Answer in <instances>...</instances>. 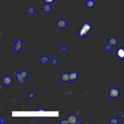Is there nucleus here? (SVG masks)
I'll use <instances>...</instances> for the list:
<instances>
[{
  "mask_svg": "<svg viewBox=\"0 0 124 124\" xmlns=\"http://www.w3.org/2000/svg\"><path fill=\"white\" fill-rule=\"evenodd\" d=\"M94 4H95L94 1L93 0H87L86 3V6L89 8H91L93 7L94 6Z\"/></svg>",
  "mask_w": 124,
  "mask_h": 124,
  "instance_id": "ddd939ff",
  "label": "nucleus"
},
{
  "mask_svg": "<svg viewBox=\"0 0 124 124\" xmlns=\"http://www.w3.org/2000/svg\"><path fill=\"white\" fill-rule=\"evenodd\" d=\"M92 26L91 24L89 22L84 23L78 31V35L80 37H84L87 35V34L91 31L92 30Z\"/></svg>",
  "mask_w": 124,
  "mask_h": 124,
  "instance_id": "f257e3e1",
  "label": "nucleus"
},
{
  "mask_svg": "<svg viewBox=\"0 0 124 124\" xmlns=\"http://www.w3.org/2000/svg\"><path fill=\"white\" fill-rule=\"evenodd\" d=\"M66 24H67V22L66 21L64 20V19H59L58 21H57V26L60 28H64L66 26Z\"/></svg>",
  "mask_w": 124,
  "mask_h": 124,
  "instance_id": "39448f33",
  "label": "nucleus"
},
{
  "mask_svg": "<svg viewBox=\"0 0 124 124\" xmlns=\"http://www.w3.org/2000/svg\"><path fill=\"white\" fill-rule=\"evenodd\" d=\"M29 97L30 98H33V97H34V94H33V93H30L29 94Z\"/></svg>",
  "mask_w": 124,
  "mask_h": 124,
  "instance_id": "b1692460",
  "label": "nucleus"
},
{
  "mask_svg": "<svg viewBox=\"0 0 124 124\" xmlns=\"http://www.w3.org/2000/svg\"><path fill=\"white\" fill-rule=\"evenodd\" d=\"M20 74L21 75V76L23 77V78H26L28 76V73L26 71H22L21 72H20Z\"/></svg>",
  "mask_w": 124,
  "mask_h": 124,
  "instance_id": "f3484780",
  "label": "nucleus"
},
{
  "mask_svg": "<svg viewBox=\"0 0 124 124\" xmlns=\"http://www.w3.org/2000/svg\"><path fill=\"white\" fill-rule=\"evenodd\" d=\"M112 47V46H111L110 44H108L106 45L105 46H104V49H105V50L106 51H109Z\"/></svg>",
  "mask_w": 124,
  "mask_h": 124,
  "instance_id": "a211bd4d",
  "label": "nucleus"
},
{
  "mask_svg": "<svg viewBox=\"0 0 124 124\" xmlns=\"http://www.w3.org/2000/svg\"><path fill=\"white\" fill-rule=\"evenodd\" d=\"M22 42L20 40H17L16 42L15 46H14V49L16 51H19L22 48Z\"/></svg>",
  "mask_w": 124,
  "mask_h": 124,
  "instance_id": "6e6552de",
  "label": "nucleus"
},
{
  "mask_svg": "<svg viewBox=\"0 0 124 124\" xmlns=\"http://www.w3.org/2000/svg\"><path fill=\"white\" fill-rule=\"evenodd\" d=\"M5 122V120L4 118H2V117L0 118V123L1 124H4Z\"/></svg>",
  "mask_w": 124,
  "mask_h": 124,
  "instance_id": "4be33fe9",
  "label": "nucleus"
},
{
  "mask_svg": "<svg viewBox=\"0 0 124 124\" xmlns=\"http://www.w3.org/2000/svg\"><path fill=\"white\" fill-rule=\"evenodd\" d=\"M46 111V110L43 108H41L37 110V111Z\"/></svg>",
  "mask_w": 124,
  "mask_h": 124,
  "instance_id": "393cba45",
  "label": "nucleus"
},
{
  "mask_svg": "<svg viewBox=\"0 0 124 124\" xmlns=\"http://www.w3.org/2000/svg\"><path fill=\"white\" fill-rule=\"evenodd\" d=\"M60 123L61 124H69V123H68V121H67V119H66V120L64 119V120H62V121L60 122Z\"/></svg>",
  "mask_w": 124,
  "mask_h": 124,
  "instance_id": "412c9836",
  "label": "nucleus"
},
{
  "mask_svg": "<svg viewBox=\"0 0 124 124\" xmlns=\"http://www.w3.org/2000/svg\"><path fill=\"white\" fill-rule=\"evenodd\" d=\"M44 1L46 3H48V4H51L55 0H44Z\"/></svg>",
  "mask_w": 124,
  "mask_h": 124,
  "instance_id": "aec40b11",
  "label": "nucleus"
},
{
  "mask_svg": "<svg viewBox=\"0 0 124 124\" xmlns=\"http://www.w3.org/2000/svg\"><path fill=\"white\" fill-rule=\"evenodd\" d=\"M116 54L120 59H124V48L119 47L117 49Z\"/></svg>",
  "mask_w": 124,
  "mask_h": 124,
  "instance_id": "20e7f679",
  "label": "nucleus"
},
{
  "mask_svg": "<svg viewBox=\"0 0 124 124\" xmlns=\"http://www.w3.org/2000/svg\"><path fill=\"white\" fill-rule=\"evenodd\" d=\"M49 58L47 56H46L42 57L40 59V62L43 64L46 63L48 62H49Z\"/></svg>",
  "mask_w": 124,
  "mask_h": 124,
  "instance_id": "4468645a",
  "label": "nucleus"
},
{
  "mask_svg": "<svg viewBox=\"0 0 124 124\" xmlns=\"http://www.w3.org/2000/svg\"><path fill=\"white\" fill-rule=\"evenodd\" d=\"M120 116H121V117L122 118H124V113H121Z\"/></svg>",
  "mask_w": 124,
  "mask_h": 124,
  "instance_id": "a878e982",
  "label": "nucleus"
},
{
  "mask_svg": "<svg viewBox=\"0 0 124 124\" xmlns=\"http://www.w3.org/2000/svg\"><path fill=\"white\" fill-rule=\"evenodd\" d=\"M12 82V79L9 76H5L2 79V82L6 85H10Z\"/></svg>",
  "mask_w": 124,
  "mask_h": 124,
  "instance_id": "423d86ee",
  "label": "nucleus"
},
{
  "mask_svg": "<svg viewBox=\"0 0 124 124\" xmlns=\"http://www.w3.org/2000/svg\"><path fill=\"white\" fill-rule=\"evenodd\" d=\"M118 120L115 118H113L111 119L109 121V123L111 124H118Z\"/></svg>",
  "mask_w": 124,
  "mask_h": 124,
  "instance_id": "2eb2a0df",
  "label": "nucleus"
},
{
  "mask_svg": "<svg viewBox=\"0 0 124 124\" xmlns=\"http://www.w3.org/2000/svg\"><path fill=\"white\" fill-rule=\"evenodd\" d=\"M58 60L57 59H53L51 61V63L52 64H56L58 62Z\"/></svg>",
  "mask_w": 124,
  "mask_h": 124,
  "instance_id": "6ab92c4d",
  "label": "nucleus"
},
{
  "mask_svg": "<svg viewBox=\"0 0 124 124\" xmlns=\"http://www.w3.org/2000/svg\"><path fill=\"white\" fill-rule=\"evenodd\" d=\"M119 91L115 88H111L109 91V95L112 98H117L119 96Z\"/></svg>",
  "mask_w": 124,
  "mask_h": 124,
  "instance_id": "f03ea898",
  "label": "nucleus"
},
{
  "mask_svg": "<svg viewBox=\"0 0 124 124\" xmlns=\"http://www.w3.org/2000/svg\"><path fill=\"white\" fill-rule=\"evenodd\" d=\"M16 79H17L18 82L20 84H23L24 83L25 78H23V77L20 74V73H18V72L16 73Z\"/></svg>",
  "mask_w": 124,
  "mask_h": 124,
  "instance_id": "1a4fd4ad",
  "label": "nucleus"
},
{
  "mask_svg": "<svg viewBox=\"0 0 124 124\" xmlns=\"http://www.w3.org/2000/svg\"><path fill=\"white\" fill-rule=\"evenodd\" d=\"M69 124H81V123L78 121L76 115L72 114L69 115L67 119Z\"/></svg>",
  "mask_w": 124,
  "mask_h": 124,
  "instance_id": "7ed1b4c3",
  "label": "nucleus"
},
{
  "mask_svg": "<svg viewBox=\"0 0 124 124\" xmlns=\"http://www.w3.org/2000/svg\"><path fill=\"white\" fill-rule=\"evenodd\" d=\"M43 11L46 13H48L51 10V7L49 4L46 3L45 4L43 7Z\"/></svg>",
  "mask_w": 124,
  "mask_h": 124,
  "instance_id": "f8f14e48",
  "label": "nucleus"
},
{
  "mask_svg": "<svg viewBox=\"0 0 124 124\" xmlns=\"http://www.w3.org/2000/svg\"><path fill=\"white\" fill-rule=\"evenodd\" d=\"M108 44H110L112 46H114L116 45L117 44V40L114 37H111L108 40Z\"/></svg>",
  "mask_w": 124,
  "mask_h": 124,
  "instance_id": "9b49d317",
  "label": "nucleus"
},
{
  "mask_svg": "<svg viewBox=\"0 0 124 124\" xmlns=\"http://www.w3.org/2000/svg\"><path fill=\"white\" fill-rule=\"evenodd\" d=\"M35 12V10L34 8L33 7H30L28 9V13L29 15H33L34 13Z\"/></svg>",
  "mask_w": 124,
  "mask_h": 124,
  "instance_id": "dca6fc26",
  "label": "nucleus"
},
{
  "mask_svg": "<svg viewBox=\"0 0 124 124\" xmlns=\"http://www.w3.org/2000/svg\"><path fill=\"white\" fill-rule=\"evenodd\" d=\"M61 51H65L66 50L67 48H66L65 46H62V47H61Z\"/></svg>",
  "mask_w": 124,
  "mask_h": 124,
  "instance_id": "5701e85b",
  "label": "nucleus"
},
{
  "mask_svg": "<svg viewBox=\"0 0 124 124\" xmlns=\"http://www.w3.org/2000/svg\"><path fill=\"white\" fill-rule=\"evenodd\" d=\"M62 80L65 82H66L69 80V74L67 73H64L62 74L61 76Z\"/></svg>",
  "mask_w": 124,
  "mask_h": 124,
  "instance_id": "9d476101",
  "label": "nucleus"
},
{
  "mask_svg": "<svg viewBox=\"0 0 124 124\" xmlns=\"http://www.w3.org/2000/svg\"><path fill=\"white\" fill-rule=\"evenodd\" d=\"M69 80L71 81H74L76 80L78 77V74L77 72L74 71L72 72L70 74H69Z\"/></svg>",
  "mask_w": 124,
  "mask_h": 124,
  "instance_id": "0eeeda50",
  "label": "nucleus"
}]
</instances>
